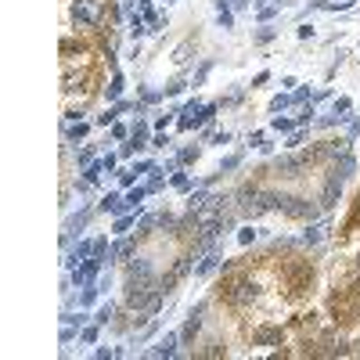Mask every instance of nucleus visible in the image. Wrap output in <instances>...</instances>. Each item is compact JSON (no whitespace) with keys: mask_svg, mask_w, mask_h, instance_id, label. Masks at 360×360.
I'll use <instances>...</instances> for the list:
<instances>
[{"mask_svg":"<svg viewBox=\"0 0 360 360\" xmlns=\"http://www.w3.org/2000/svg\"><path fill=\"white\" fill-rule=\"evenodd\" d=\"M72 18L83 22V25H94L101 18V4H97V0H76V4H72Z\"/></svg>","mask_w":360,"mask_h":360,"instance_id":"f257e3e1","label":"nucleus"},{"mask_svg":"<svg viewBox=\"0 0 360 360\" xmlns=\"http://www.w3.org/2000/svg\"><path fill=\"white\" fill-rule=\"evenodd\" d=\"M288 216H313V206L306 202V198H285V206H281Z\"/></svg>","mask_w":360,"mask_h":360,"instance_id":"f03ea898","label":"nucleus"},{"mask_svg":"<svg viewBox=\"0 0 360 360\" xmlns=\"http://www.w3.org/2000/svg\"><path fill=\"white\" fill-rule=\"evenodd\" d=\"M198 328H202V306H198V310H194V313L187 317V324H184V332H180V339H184V342H191Z\"/></svg>","mask_w":360,"mask_h":360,"instance_id":"7ed1b4c3","label":"nucleus"},{"mask_svg":"<svg viewBox=\"0 0 360 360\" xmlns=\"http://www.w3.org/2000/svg\"><path fill=\"white\" fill-rule=\"evenodd\" d=\"M339 191H342V177L335 173V177L328 180V187H324V198H321V206H335V198H339Z\"/></svg>","mask_w":360,"mask_h":360,"instance_id":"20e7f679","label":"nucleus"},{"mask_svg":"<svg viewBox=\"0 0 360 360\" xmlns=\"http://www.w3.org/2000/svg\"><path fill=\"white\" fill-rule=\"evenodd\" d=\"M177 342H180L177 335H166L162 342H158V346L151 349V356H173V353H177Z\"/></svg>","mask_w":360,"mask_h":360,"instance_id":"39448f33","label":"nucleus"},{"mask_svg":"<svg viewBox=\"0 0 360 360\" xmlns=\"http://www.w3.org/2000/svg\"><path fill=\"white\" fill-rule=\"evenodd\" d=\"M216 263H220V256H216V252H209L202 263L194 267V274H198V277H206V274H213V270H216Z\"/></svg>","mask_w":360,"mask_h":360,"instance_id":"423d86ee","label":"nucleus"},{"mask_svg":"<svg viewBox=\"0 0 360 360\" xmlns=\"http://www.w3.org/2000/svg\"><path fill=\"white\" fill-rule=\"evenodd\" d=\"M112 256H119V259H126V256H134V242H130V238H123V242H119V245L112 249Z\"/></svg>","mask_w":360,"mask_h":360,"instance_id":"0eeeda50","label":"nucleus"},{"mask_svg":"<svg viewBox=\"0 0 360 360\" xmlns=\"http://www.w3.org/2000/svg\"><path fill=\"white\" fill-rule=\"evenodd\" d=\"M252 296H256V292H252V285H234V299H238V303H249Z\"/></svg>","mask_w":360,"mask_h":360,"instance_id":"6e6552de","label":"nucleus"},{"mask_svg":"<svg viewBox=\"0 0 360 360\" xmlns=\"http://www.w3.org/2000/svg\"><path fill=\"white\" fill-rule=\"evenodd\" d=\"M119 94H123V79H119V76H115V79H112V87L105 90V97H108V101H115Z\"/></svg>","mask_w":360,"mask_h":360,"instance_id":"1a4fd4ad","label":"nucleus"},{"mask_svg":"<svg viewBox=\"0 0 360 360\" xmlns=\"http://www.w3.org/2000/svg\"><path fill=\"white\" fill-rule=\"evenodd\" d=\"M187 54H191V44H180V47L173 51V61H177V65H184V61H187Z\"/></svg>","mask_w":360,"mask_h":360,"instance_id":"9d476101","label":"nucleus"},{"mask_svg":"<svg viewBox=\"0 0 360 360\" xmlns=\"http://www.w3.org/2000/svg\"><path fill=\"white\" fill-rule=\"evenodd\" d=\"M112 313H115V306H112V303H108V306H101V310H97V324H108V321H112Z\"/></svg>","mask_w":360,"mask_h":360,"instance_id":"9b49d317","label":"nucleus"},{"mask_svg":"<svg viewBox=\"0 0 360 360\" xmlns=\"http://www.w3.org/2000/svg\"><path fill=\"white\" fill-rule=\"evenodd\" d=\"M87 134V123H69V137H83Z\"/></svg>","mask_w":360,"mask_h":360,"instance_id":"f8f14e48","label":"nucleus"},{"mask_svg":"<svg viewBox=\"0 0 360 360\" xmlns=\"http://www.w3.org/2000/svg\"><path fill=\"white\" fill-rule=\"evenodd\" d=\"M252 238H256V231H252V227H245V231H238V242H242V245H249Z\"/></svg>","mask_w":360,"mask_h":360,"instance_id":"ddd939ff","label":"nucleus"},{"mask_svg":"<svg viewBox=\"0 0 360 360\" xmlns=\"http://www.w3.org/2000/svg\"><path fill=\"white\" fill-rule=\"evenodd\" d=\"M141 198H144V191H141V187H137V191H130V194H126V206H141Z\"/></svg>","mask_w":360,"mask_h":360,"instance_id":"4468645a","label":"nucleus"},{"mask_svg":"<svg viewBox=\"0 0 360 360\" xmlns=\"http://www.w3.org/2000/svg\"><path fill=\"white\" fill-rule=\"evenodd\" d=\"M105 249H108V238H97V242H94V256L101 259V256H105Z\"/></svg>","mask_w":360,"mask_h":360,"instance_id":"2eb2a0df","label":"nucleus"},{"mask_svg":"<svg viewBox=\"0 0 360 360\" xmlns=\"http://www.w3.org/2000/svg\"><path fill=\"white\" fill-rule=\"evenodd\" d=\"M144 137H148V126H144V123H137V126H134V141H141V144H144Z\"/></svg>","mask_w":360,"mask_h":360,"instance_id":"dca6fc26","label":"nucleus"},{"mask_svg":"<svg viewBox=\"0 0 360 360\" xmlns=\"http://www.w3.org/2000/svg\"><path fill=\"white\" fill-rule=\"evenodd\" d=\"M191 158H198V148H184L180 151V162H191Z\"/></svg>","mask_w":360,"mask_h":360,"instance_id":"f3484780","label":"nucleus"},{"mask_svg":"<svg viewBox=\"0 0 360 360\" xmlns=\"http://www.w3.org/2000/svg\"><path fill=\"white\" fill-rule=\"evenodd\" d=\"M220 25H223V29H231V25H234V18H231V11H223V8H220Z\"/></svg>","mask_w":360,"mask_h":360,"instance_id":"a211bd4d","label":"nucleus"},{"mask_svg":"<svg viewBox=\"0 0 360 360\" xmlns=\"http://www.w3.org/2000/svg\"><path fill=\"white\" fill-rule=\"evenodd\" d=\"M274 130H292V123H288V119H281V115H277V119H274Z\"/></svg>","mask_w":360,"mask_h":360,"instance_id":"6ab92c4d","label":"nucleus"},{"mask_svg":"<svg viewBox=\"0 0 360 360\" xmlns=\"http://www.w3.org/2000/svg\"><path fill=\"white\" fill-rule=\"evenodd\" d=\"M285 105H288V97H274V101H270V108H274V112H281Z\"/></svg>","mask_w":360,"mask_h":360,"instance_id":"aec40b11","label":"nucleus"},{"mask_svg":"<svg viewBox=\"0 0 360 360\" xmlns=\"http://www.w3.org/2000/svg\"><path fill=\"white\" fill-rule=\"evenodd\" d=\"M339 112H349V101H346V97H339V101H335V115H339Z\"/></svg>","mask_w":360,"mask_h":360,"instance_id":"412c9836","label":"nucleus"},{"mask_svg":"<svg viewBox=\"0 0 360 360\" xmlns=\"http://www.w3.org/2000/svg\"><path fill=\"white\" fill-rule=\"evenodd\" d=\"M141 4H144V8H148V0H141Z\"/></svg>","mask_w":360,"mask_h":360,"instance_id":"4be33fe9","label":"nucleus"}]
</instances>
